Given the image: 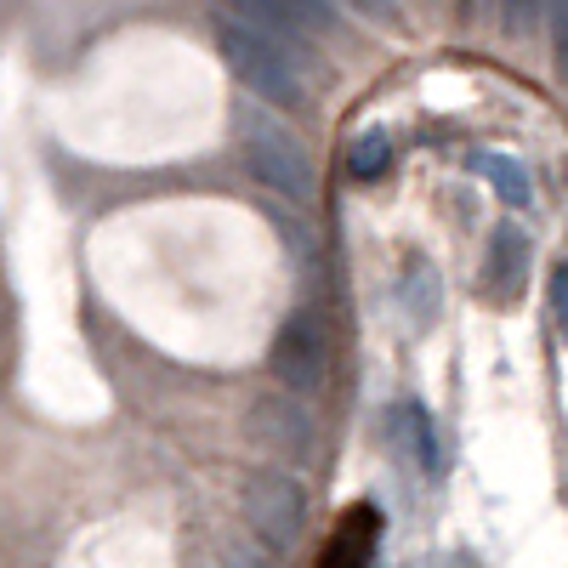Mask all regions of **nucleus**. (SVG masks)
Returning a JSON list of instances; mask_svg holds the SVG:
<instances>
[{"mask_svg":"<svg viewBox=\"0 0 568 568\" xmlns=\"http://www.w3.org/2000/svg\"><path fill=\"white\" fill-rule=\"evenodd\" d=\"M216 52L227 63V74L240 80L251 98L273 103V109H302L307 103V74H302V52L291 40H278L256 23L222 18L216 23Z\"/></svg>","mask_w":568,"mask_h":568,"instance_id":"obj_1","label":"nucleus"},{"mask_svg":"<svg viewBox=\"0 0 568 568\" xmlns=\"http://www.w3.org/2000/svg\"><path fill=\"white\" fill-rule=\"evenodd\" d=\"M240 160L251 171L256 187H267V194H278L284 205H318V171L302 149L296 131H284L278 120L267 114H240Z\"/></svg>","mask_w":568,"mask_h":568,"instance_id":"obj_2","label":"nucleus"},{"mask_svg":"<svg viewBox=\"0 0 568 568\" xmlns=\"http://www.w3.org/2000/svg\"><path fill=\"white\" fill-rule=\"evenodd\" d=\"M245 529L262 551H291L307 529V489L291 478V471H256L240 495Z\"/></svg>","mask_w":568,"mask_h":568,"instance_id":"obj_3","label":"nucleus"},{"mask_svg":"<svg viewBox=\"0 0 568 568\" xmlns=\"http://www.w3.org/2000/svg\"><path fill=\"white\" fill-rule=\"evenodd\" d=\"M267 369L291 387V398L318 393L329 382V329H324V318L318 313L284 318L278 336H273V353H267Z\"/></svg>","mask_w":568,"mask_h":568,"instance_id":"obj_4","label":"nucleus"},{"mask_svg":"<svg viewBox=\"0 0 568 568\" xmlns=\"http://www.w3.org/2000/svg\"><path fill=\"white\" fill-rule=\"evenodd\" d=\"M222 7L240 23H256L278 40H329L342 29L336 0H222Z\"/></svg>","mask_w":568,"mask_h":568,"instance_id":"obj_5","label":"nucleus"},{"mask_svg":"<svg viewBox=\"0 0 568 568\" xmlns=\"http://www.w3.org/2000/svg\"><path fill=\"white\" fill-rule=\"evenodd\" d=\"M529 267H535V240L517 222H495L489 240H484V296L489 302H517L529 291Z\"/></svg>","mask_w":568,"mask_h":568,"instance_id":"obj_6","label":"nucleus"},{"mask_svg":"<svg viewBox=\"0 0 568 568\" xmlns=\"http://www.w3.org/2000/svg\"><path fill=\"white\" fill-rule=\"evenodd\" d=\"M251 426H256V438L262 444H278V449H291V455H313L318 449V415L291 398V393H267L251 404Z\"/></svg>","mask_w":568,"mask_h":568,"instance_id":"obj_7","label":"nucleus"},{"mask_svg":"<svg viewBox=\"0 0 568 568\" xmlns=\"http://www.w3.org/2000/svg\"><path fill=\"white\" fill-rule=\"evenodd\" d=\"M387 438L426 471V478H444V449H438V426H433V415H426L415 398H404V404H387Z\"/></svg>","mask_w":568,"mask_h":568,"instance_id":"obj_8","label":"nucleus"},{"mask_svg":"<svg viewBox=\"0 0 568 568\" xmlns=\"http://www.w3.org/2000/svg\"><path fill=\"white\" fill-rule=\"evenodd\" d=\"M466 171H471V176H484L511 211H529V205H535V171L517 160V154H495V149L484 154V149H478V154L466 160Z\"/></svg>","mask_w":568,"mask_h":568,"instance_id":"obj_9","label":"nucleus"},{"mask_svg":"<svg viewBox=\"0 0 568 568\" xmlns=\"http://www.w3.org/2000/svg\"><path fill=\"white\" fill-rule=\"evenodd\" d=\"M387 165H393V136H387V131H364V136L347 142V171H353L358 182H375Z\"/></svg>","mask_w":568,"mask_h":568,"instance_id":"obj_10","label":"nucleus"},{"mask_svg":"<svg viewBox=\"0 0 568 568\" xmlns=\"http://www.w3.org/2000/svg\"><path fill=\"white\" fill-rule=\"evenodd\" d=\"M353 7H358L364 18H382V23H393V18H398V0H353Z\"/></svg>","mask_w":568,"mask_h":568,"instance_id":"obj_11","label":"nucleus"},{"mask_svg":"<svg viewBox=\"0 0 568 568\" xmlns=\"http://www.w3.org/2000/svg\"><path fill=\"white\" fill-rule=\"evenodd\" d=\"M222 568H267V557H256V551H227Z\"/></svg>","mask_w":568,"mask_h":568,"instance_id":"obj_12","label":"nucleus"},{"mask_svg":"<svg viewBox=\"0 0 568 568\" xmlns=\"http://www.w3.org/2000/svg\"><path fill=\"white\" fill-rule=\"evenodd\" d=\"M511 7V18H535V0H506Z\"/></svg>","mask_w":568,"mask_h":568,"instance_id":"obj_13","label":"nucleus"}]
</instances>
